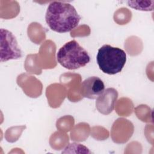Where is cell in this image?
<instances>
[{"mask_svg":"<svg viewBox=\"0 0 154 154\" xmlns=\"http://www.w3.org/2000/svg\"><path fill=\"white\" fill-rule=\"evenodd\" d=\"M118 97L117 91L113 88H108L96 99V106L99 112L108 115L114 109Z\"/></svg>","mask_w":154,"mask_h":154,"instance_id":"cell-6","label":"cell"},{"mask_svg":"<svg viewBox=\"0 0 154 154\" xmlns=\"http://www.w3.org/2000/svg\"><path fill=\"white\" fill-rule=\"evenodd\" d=\"M96 61L103 73L115 75L122 70L126 61V54L119 48L104 45L98 50Z\"/></svg>","mask_w":154,"mask_h":154,"instance_id":"cell-3","label":"cell"},{"mask_svg":"<svg viewBox=\"0 0 154 154\" xmlns=\"http://www.w3.org/2000/svg\"><path fill=\"white\" fill-rule=\"evenodd\" d=\"M81 16L70 4L62 1H52L47 8L45 20L54 31L64 33L71 31L79 24Z\"/></svg>","mask_w":154,"mask_h":154,"instance_id":"cell-1","label":"cell"},{"mask_svg":"<svg viewBox=\"0 0 154 154\" xmlns=\"http://www.w3.org/2000/svg\"><path fill=\"white\" fill-rule=\"evenodd\" d=\"M105 90L103 81L97 76H90L85 79L81 84L79 89L80 94L89 99H97Z\"/></svg>","mask_w":154,"mask_h":154,"instance_id":"cell-5","label":"cell"},{"mask_svg":"<svg viewBox=\"0 0 154 154\" xmlns=\"http://www.w3.org/2000/svg\"><path fill=\"white\" fill-rule=\"evenodd\" d=\"M57 60L63 67L75 70L86 66L90 60L87 51L75 40L66 43L57 53Z\"/></svg>","mask_w":154,"mask_h":154,"instance_id":"cell-2","label":"cell"},{"mask_svg":"<svg viewBox=\"0 0 154 154\" xmlns=\"http://www.w3.org/2000/svg\"><path fill=\"white\" fill-rule=\"evenodd\" d=\"M153 1H128V5L137 10L141 11H152L153 7Z\"/></svg>","mask_w":154,"mask_h":154,"instance_id":"cell-7","label":"cell"},{"mask_svg":"<svg viewBox=\"0 0 154 154\" xmlns=\"http://www.w3.org/2000/svg\"><path fill=\"white\" fill-rule=\"evenodd\" d=\"M22 57L15 36L7 29H1V61L16 60Z\"/></svg>","mask_w":154,"mask_h":154,"instance_id":"cell-4","label":"cell"}]
</instances>
